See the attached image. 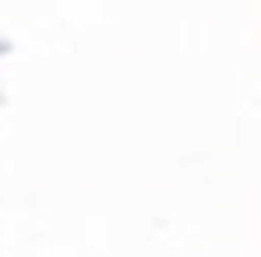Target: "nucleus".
<instances>
[]
</instances>
